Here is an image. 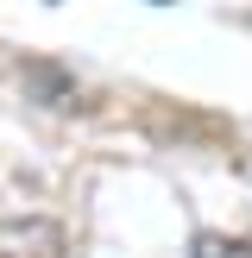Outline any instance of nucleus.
Here are the masks:
<instances>
[{"mask_svg": "<svg viewBox=\"0 0 252 258\" xmlns=\"http://www.w3.org/2000/svg\"><path fill=\"white\" fill-rule=\"evenodd\" d=\"M196 258H252V239H227V233H196Z\"/></svg>", "mask_w": 252, "mask_h": 258, "instance_id": "obj_1", "label": "nucleus"}]
</instances>
